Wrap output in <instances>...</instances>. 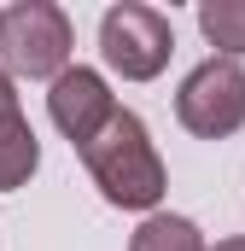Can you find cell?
<instances>
[{"instance_id":"cell-2","label":"cell","mask_w":245,"mask_h":251,"mask_svg":"<svg viewBox=\"0 0 245 251\" xmlns=\"http://www.w3.org/2000/svg\"><path fill=\"white\" fill-rule=\"evenodd\" d=\"M0 64L6 76H29V82H59L70 70V18L53 0H24L6 12L0 29Z\"/></svg>"},{"instance_id":"cell-4","label":"cell","mask_w":245,"mask_h":251,"mask_svg":"<svg viewBox=\"0 0 245 251\" xmlns=\"http://www.w3.org/2000/svg\"><path fill=\"white\" fill-rule=\"evenodd\" d=\"M175 117L198 140H228L234 128H245V64L240 59L193 64L175 94Z\"/></svg>"},{"instance_id":"cell-7","label":"cell","mask_w":245,"mask_h":251,"mask_svg":"<svg viewBox=\"0 0 245 251\" xmlns=\"http://www.w3.org/2000/svg\"><path fill=\"white\" fill-rule=\"evenodd\" d=\"M128 251H210V246H204L198 222L170 216V210H152V216L128 234Z\"/></svg>"},{"instance_id":"cell-10","label":"cell","mask_w":245,"mask_h":251,"mask_svg":"<svg viewBox=\"0 0 245 251\" xmlns=\"http://www.w3.org/2000/svg\"><path fill=\"white\" fill-rule=\"evenodd\" d=\"M210 251H245V234H234V240H216Z\"/></svg>"},{"instance_id":"cell-11","label":"cell","mask_w":245,"mask_h":251,"mask_svg":"<svg viewBox=\"0 0 245 251\" xmlns=\"http://www.w3.org/2000/svg\"><path fill=\"white\" fill-rule=\"evenodd\" d=\"M0 29H6V12H0Z\"/></svg>"},{"instance_id":"cell-1","label":"cell","mask_w":245,"mask_h":251,"mask_svg":"<svg viewBox=\"0 0 245 251\" xmlns=\"http://www.w3.org/2000/svg\"><path fill=\"white\" fill-rule=\"evenodd\" d=\"M82 164H88L99 199L117 204V210H146V216H152L158 199H164V187H170L164 158H158L152 134H146V123H140L134 111H117L111 123L99 128V140L82 146Z\"/></svg>"},{"instance_id":"cell-8","label":"cell","mask_w":245,"mask_h":251,"mask_svg":"<svg viewBox=\"0 0 245 251\" xmlns=\"http://www.w3.org/2000/svg\"><path fill=\"white\" fill-rule=\"evenodd\" d=\"M198 29L210 47H222V59H245V0H204Z\"/></svg>"},{"instance_id":"cell-6","label":"cell","mask_w":245,"mask_h":251,"mask_svg":"<svg viewBox=\"0 0 245 251\" xmlns=\"http://www.w3.org/2000/svg\"><path fill=\"white\" fill-rule=\"evenodd\" d=\"M41 164V140L24 111H6L0 117V193H18Z\"/></svg>"},{"instance_id":"cell-5","label":"cell","mask_w":245,"mask_h":251,"mask_svg":"<svg viewBox=\"0 0 245 251\" xmlns=\"http://www.w3.org/2000/svg\"><path fill=\"white\" fill-rule=\"evenodd\" d=\"M47 111H53V128H59L64 140L82 152V146H94V140H99V128L111 123L122 105L111 100V88H105V76H99V70L70 64L59 82H53V94H47Z\"/></svg>"},{"instance_id":"cell-3","label":"cell","mask_w":245,"mask_h":251,"mask_svg":"<svg viewBox=\"0 0 245 251\" xmlns=\"http://www.w3.org/2000/svg\"><path fill=\"white\" fill-rule=\"evenodd\" d=\"M99 53H105V64L122 82H152L170 64V53H175V24L158 6H140V0L105 6V18H99Z\"/></svg>"},{"instance_id":"cell-9","label":"cell","mask_w":245,"mask_h":251,"mask_svg":"<svg viewBox=\"0 0 245 251\" xmlns=\"http://www.w3.org/2000/svg\"><path fill=\"white\" fill-rule=\"evenodd\" d=\"M6 111H24V105H18V82H12L6 64H0V117H6Z\"/></svg>"}]
</instances>
